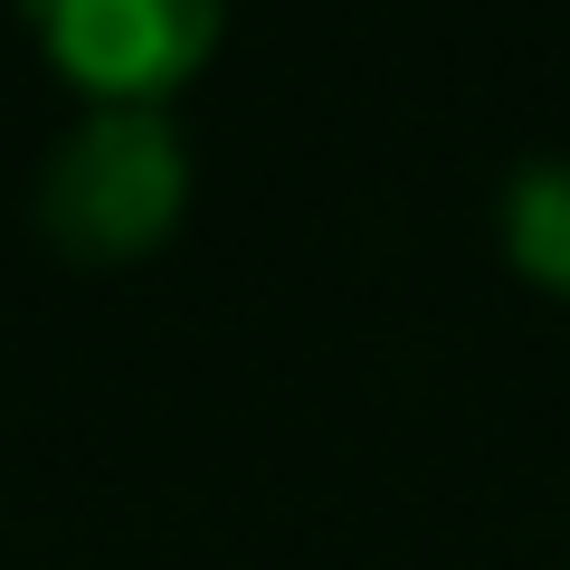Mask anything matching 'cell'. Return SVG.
<instances>
[{
  "label": "cell",
  "mask_w": 570,
  "mask_h": 570,
  "mask_svg": "<svg viewBox=\"0 0 570 570\" xmlns=\"http://www.w3.org/2000/svg\"><path fill=\"white\" fill-rule=\"evenodd\" d=\"M190 142L163 105H86L39 171V228L77 266H124L181 228Z\"/></svg>",
  "instance_id": "1"
},
{
  "label": "cell",
  "mask_w": 570,
  "mask_h": 570,
  "mask_svg": "<svg viewBox=\"0 0 570 570\" xmlns=\"http://www.w3.org/2000/svg\"><path fill=\"white\" fill-rule=\"evenodd\" d=\"M20 20L86 105H163L209 67L228 0H20Z\"/></svg>",
  "instance_id": "2"
},
{
  "label": "cell",
  "mask_w": 570,
  "mask_h": 570,
  "mask_svg": "<svg viewBox=\"0 0 570 570\" xmlns=\"http://www.w3.org/2000/svg\"><path fill=\"white\" fill-rule=\"evenodd\" d=\"M494 228H504V257H513L523 285L570 295V163H561V153H532V163L504 171Z\"/></svg>",
  "instance_id": "3"
}]
</instances>
